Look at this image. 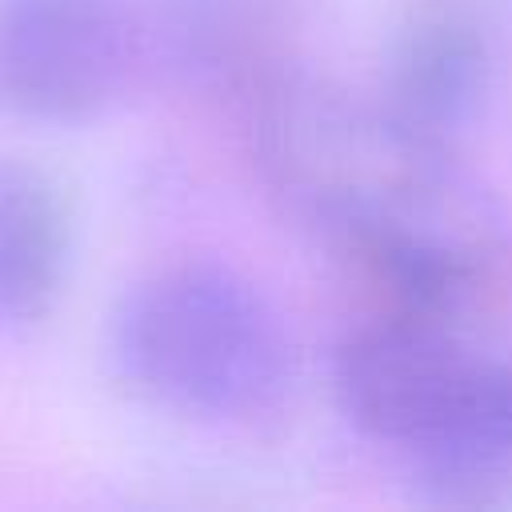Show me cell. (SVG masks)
Returning <instances> with one entry per match:
<instances>
[{
	"label": "cell",
	"mask_w": 512,
	"mask_h": 512,
	"mask_svg": "<svg viewBox=\"0 0 512 512\" xmlns=\"http://www.w3.org/2000/svg\"><path fill=\"white\" fill-rule=\"evenodd\" d=\"M256 132L276 188L356 260L380 312L452 324L492 284L496 228L440 136L316 88L272 92Z\"/></svg>",
	"instance_id": "6da1fadb"
},
{
	"label": "cell",
	"mask_w": 512,
	"mask_h": 512,
	"mask_svg": "<svg viewBox=\"0 0 512 512\" xmlns=\"http://www.w3.org/2000/svg\"><path fill=\"white\" fill-rule=\"evenodd\" d=\"M332 376L348 420L448 496L512 488V364L468 348L452 324L376 312L340 340Z\"/></svg>",
	"instance_id": "7a4b0ae2"
},
{
	"label": "cell",
	"mask_w": 512,
	"mask_h": 512,
	"mask_svg": "<svg viewBox=\"0 0 512 512\" xmlns=\"http://www.w3.org/2000/svg\"><path fill=\"white\" fill-rule=\"evenodd\" d=\"M112 360L144 400L208 424H256L296 384L280 308L212 260L164 264L136 280L112 316Z\"/></svg>",
	"instance_id": "3957f363"
},
{
	"label": "cell",
	"mask_w": 512,
	"mask_h": 512,
	"mask_svg": "<svg viewBox=\"0 0 512 512\" xmlns=\"http://www.w3.org/2000/svg\"><path fill=\"white\" fill-rule=\"evenodd\" d=\"M140 64L128 0H0V104L40 124L108 112Z\"/></svg>",
	"instance_id": "277c9868"
},
{
	"label": "cell",
	"mask_w": 512,
	"mask_h": 512,
	"mask_svg": "<svg viewBox=\"0 0 512 512\" xmlns=\"http://www.w3.org/2000/svg\"><path fill=\"white\" fill-rule=\"evenodd\" d=\"M72 212L52 176L0 164V328L44 320L64 288Z\"/></svg>",
	"instance_id": "5b68a950"
},
{
	"label": "cell",
	"mask_w": 512,
	"mask_h": 512,
	"mask_svg": "<svg viewBox=\"0 0 512 512\" xmlns=\"http://www.w3.org/2000/svg\"><path fill=\"white\" fill-rule=\"evenodd\" d=\"M484 48L472 24L460 16H428L408 32L396 60V112L416 128L440 136L448 120L472 100L480 80Z\"/></svg>",
	"instance_id": "8992f818"
}]
</instances>
